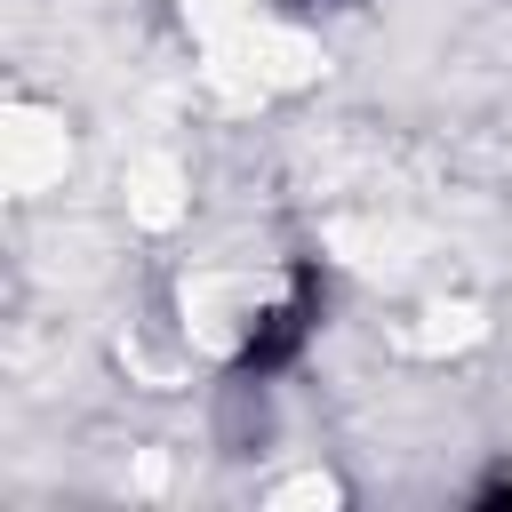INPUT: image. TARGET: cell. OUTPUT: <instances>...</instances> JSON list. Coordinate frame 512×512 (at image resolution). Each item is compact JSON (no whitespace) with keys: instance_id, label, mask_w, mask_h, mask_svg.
Segmentation results:
<instances>
[{"instance_id":"cell-1","label":"cell","mask_w":512,"mask_h":512,"mask_svg":"<svg viewBox=\"0 0 512 512\" xmlns=\"http://www.w3.org/2000/svg\"><path fill=\"white\" fill-rule=\"evenodd\" d=\"M320 312H328V272L304 256V264L288 272V296H272V304L248 320V336L232 344V384H272V376H288V368L312 352Z\"/></svg>"},{"instance_id":"cell-2","label":"cell","mask_w":512,"mask_h":512,"mask_svg":"<svg viewBox=\"0 0 512 512\" xmlns=\"http://www.w3.org/2000/svg\"><path fill=\"white\" fill-rule=\"evenodd\" d=\"M472 512H512V472H488L472 488Z\"/></svg>"},{"instance_id":"cell-3","label":"cell","mask_w":512,"mask_h":512,"mask_svg":"<svg viewBox=\"0 0 512 512\" xmlns=\"http://www.w3.org/2000/svg\"><path fill=\"white\" fill-rule=\"evenodd\" d=\"M288 8H296V16H312V8H328V0H288Z\"/></svg>"}]
</instances>
